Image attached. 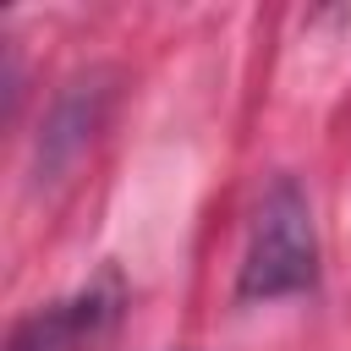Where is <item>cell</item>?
<instances>
[{"label": "cell", "instance_id": "cell-1", "mask_svg": "<svg viewBox=\"0 0 351 351\" xmlns=\"http://www.w3.org/2000/svg\"><path fill=\"white\" fill-rule=\"evenodd\" d=\"M318 274V241H313V208L302 197V186L291 176H280L247 230V252H241V280L236 296L241 302H274V296H296L307 291Z\"/></svg>", "mask_w": 351, "mask_h": 351}, {"label": "cell", "instance_id": "cell-2", "mask_svg": "<svg viewBox=\"0 0 351 351\" xmlns=\"http://www.w3.org/2000/svg\"><path fill=\"white\" fill-rule=\"evenodd\" d=\"M71 329H77V313L71 307H55V313H38L16 329L11 351H66L71 346Z\"/></svg>", "mask_w": 351, "mask_h": 351}]
</instances>
